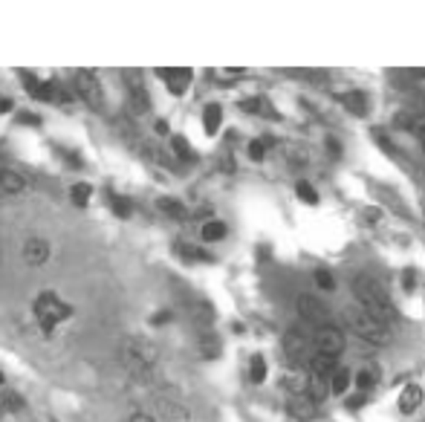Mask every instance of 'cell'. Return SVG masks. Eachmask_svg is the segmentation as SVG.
I'll return each mask as SVG.
<instances>
[{
  "label": "cell",
  "mask_w": 425,
  "mask_h": 422,
  "mask_svg": "<svg viewBox=\"0 0 425 422\" xmlns=\"http://www.w3.org/2000/svg\"><path fill=\"white\" fill-rule=\"evenodd\" d=\"M353 295H356V301H359V307L362 310H367L373 318H379L382 324H394L397 321V307H394V301H391V295H388V289L382 286L376 278H370V275H353Z\"/></svg>",
  "instance_id": "1"
},
{
  "label": "cell",
  "mask_w": 425,
  "mask_h": 422,
  "mask_svg": "<svg viewBox=\"0 0 425 422\" xmlns=\"http://www.w3.org/2000/svg\"><path fill=\"white\" fill-rule=\"evenodd\" d=\"M342 318H345V327H348L353 335H359L362 342L376 345V347L391 345V327H388V324H382L379 318H373V315H370L367 310H362L359 304L345 307Z\"/></svg>",
  "instance_id": "2"
},
{
  "label": "cell",
  "mask_w": 425,
  "mask_h": 422,
  "mask_svg": "<svg viewBox=\"0 0 425 422\" xmlns=\"http://www.w3.org/2000/svg\"><path fill=\"white\" fill-rule=\"evenodd\" d=\"M119 359H122V367H124L127 373L142 376V373H148V370L156 367V362H159V347H156L154 342L142 339V335H131V339H124V342L119 345Z\"/></svg>",
  "instance_id": "3"
},
{
  "label": "cell",
  "mask_w": 425,
  "mask_h": 422,
  "mask_svg": "<svg viewBox=\"0 0 425 422\" xmlns=\"http://www.w3.org/2000/svg\"><path fill=\"white\" fill-rule=\"evenodd\" d=\"M35 315H38L41 327H44V332H53L55 324H61L64 318L72 315V307L64 304L55 292H41L35 298Z\"/></svg>",
  "instance_id": "4"
},
{
  "label": "cell",
  "mask_w": 425,
  "mask_h": 422,
  "mask_svg": "<svg viewBox=\"0 0 425 422\" xmlns=\"http://www.w3.org/2000/svg\"><path fill=\"white\" fill-rule=\"evenodd\" d=\"M313 350H316L318 356L338 359V356L345 353V332L338 330V327H333V324L318 327V330H316V345H313Z\"/></svg>",
  "instance_id": "5"
},
{
  "label": "cell",
  "mask_w": 425,
  "mask_h": 422,
  "mask_svg": "<svg viewBox=\"0 0 425 422\" xmlns=\"http://www.w3.org/2000/svg\"><path fill=\"white\" fill-rule=\"evenodd\" d=\"M284 353H286V359H292V364H307L316 350H313V342L301 330H289L284 335Z\"/></svg>",
  "instance_id": "6"
},
{
  "label": "cell",
  "mask_w": 425,
  "mask_h": 422,
  "mask_svg": "<svg viewBox=\"0 0 425 422\" xmlns=\"http://www.w3.org/2000/svg\"><path fill=\"white\" fill-rule=\"evenodd\" d=\"M75 90H78V96L84 99V104H90L93 110H102V107H104L102 84H99V78H96L90 70H78V72H75Z\"/></svg>",
  "instance_id": "7"
},
{
  "label": "cell",
  "mask_w": 425,
  "mask_h": 422,
  "mask_svg": "<svg viewBox=\"0 0 425 422\" xmlns=\"http://www.w3.org/2000/svg\"><path fill=\"white\" fill-rule=\"evenodd\" d=\"M298 315L307 321V324H316V327H324L330 324V307L316 298V295H298Z\"/></svg>",
  "instance_id": "8"
},
{
  "label": "cell",
  "mask_w": 425,
  "mask_h": 422,
  "mask_svg": "<svg viewBox=\"0 0 425 422\" xmlns=\"http://www.w3.org/2000/svg\"><path fill=\"white\" fill-rule=\"evenodd\" d=\"M286 411L292 413V419L298 422H313L316 419V402L301 391V394H289V405Z\"/></svg>",
  "instance_id": "9"
},
{
  "label": "cell",
  "mask_w": 425,
  "mask_h": 422,
  "mask_svg": "<svg viewBox=\"0 0 425 422\" xmlns=\"http://www.w3.org/2000/svg\"><path fill=\"white\" fill-rule=\"evenodd\" d=\"M23 261L29 266H44L50 261V243L41 240V237H29L23 243Z\"/></svg>",
  "instance_id": "10"
},
{
  "label": "cell",
  "mask_w": 425,
  "mask_h": 422,
  "mask_svg": "<svg viewBox=\"0 0 425 422\" xmlns=\"http://www.w3.org/2000/svg\"><path fill=\"white\" fill-rule=\"evenodd\" d=\"M197 353L203 359H217L220 353V339L211 327H197Z\"/></svg>",
  "instance_id": "11"
},
{
  "label": "cell",
  "mask_w": 425,
  "mask_h": 422,
  "mask_svg": "<svg viewBox=\"0 0 425 422\" xmlns=\"http://www.w3.org/2000/svg\"><path fill=\"white\" fill-rule=\"evenodd\" d=\"M159 75L168 81V90L174 96H183L191 84V70L188 67H180V70H159Z\"/></svg>",
  "instance_id": "12"
},
{
  "label": "cell",
  "mask_w": 425,
  "mask_h": 422,
  "mask_svg": "<svg viewBox=\"0 0 425 422\" xmlns=\"http://www.w3.org/2000/svg\"><path fill=\"white\" fill-rule=\"evenodd\" d=\"M151 107V96L145 87H136V90H127V113L131 116H139V113H148Z\"/></svg>",
  "instance_id": "13"
},
{
  "label": "cell",
  "mask_w": 425,
  "mask_h": 422,
  "mask_svg": "<svg viewBox=\"0 0 425 422\" xmlns=\"http://www.w3.org/2000/svg\"><path fill=\"white\" fill-rule=\"evenodd\" d=\"M156 408H159V413L168 416V419H174V422H188V411H185L180 402H174V399L159 396V399H156Z\"/></svg>",
  "instance_id": "14"
},
{
  "label": "cell",
  "mask_w": 425,
  "mask_h": 422,
  "mask_svg": "<svg viewBox=\"0 0 425 422\" xmlns=\"http://www.w3.org/2000/svg\"><path fill=\"white\" fill-rule=\"evenodd\" d=\"M422 402V388L419 385H405L402 388V396H399V411L402 413H414Z\"/></svg>",
  "instance_id": "15"
},
{
  "label": "cell",
  "mask_w": 425,
  "mask_h": 422,
  "mask_svg": "<svg viewBox=\"0 0 425 422\" xmlns=\"http://www.w3.org/2000/svg\"><path fill=\"white\" fill-rule=\"evenodd\" d=\"M220 119H223V107L220 104H205V113H203V124H205V134L215 136L220 131Z\"/></svg>",
  "instance_id": "16"
},
{
  "label": "cell",
  "mask_w": 425,
  "mask_h": 422,
  "mask_svg": "<svg viewBox=\"0 0 425 422\" xmlns=\"http://www.w3.org/2000/svg\"><path fill=\"white\" fill-rule=\"evenodd\" d=\"M159 211L165 217H171V220H185V205L180 202V200H174V197H162L159 202Z\"/></svg>",
  "instance_id": "17"
},
{
  "label": "cell",
  "mask_w": 425,
  "mask_h": 422,
  "mask_svg": "<svg viewBox=\"0 0 425 422\" xmlns=\"http://www.w3.org/2000/svg\"><path fill=\"white\" fill-rule=\"evenodd\" d=\"M376 382H379V367H376V364H362L359 373H356V385H359V391H370Z\"/></svg>",
  "instance_id": "18"
},
{
  "label": "cell",
  "mask_w": 425,
  "mask_h": 422,
  "mask_svg": "<svg viewBox=\"0 0 425 422\" xmlns=\"http://www.w3.org/2000/svg\"><path fill=\"white\" fill-rule=\"evenodd\" d=\"M342 104H345L353 116H365V113H367V96H365V93H359V90L345 93V96H342Z\"/></svg>",
  "instance_id": "19"
},
{
  "label": "cell",
  "mask_w": 425,
  "mask_h": 422,
  "mask_svg": "<svg viewBox=\"0 0 425 422\" xmlns=\"http://www.w3.org/2000/svg\"><path fill=\"white\" fill-rule=\"evenodd\" d=\"M327 385H330L333 394H345L348 385H350V370H348V367H335V370L330 373V379H327Z\"/></svg>",
  "instance_id": "20"
},
{
  "label": "cell",
  "mask_w": 425,
  "mask_h": 422,
  "mask_svg": "<svg viewBox=\"0 0 425 422\" xmlns=\"http://www.w3.org/2000/svg\"><path fill=\"white\" fill-rule=\"evenodd\" d=\"M200 237H203L205 243L223 240V237H226V223H220V220H205L203 229H200Z\"/></svg>",
  "instance_id": "21"
},
{
  "label": "cell",
  "mask_w": 425,
  "mask_h": 422,
  "mask_svg": "<svg viewBox=\"0 0 425 422\" xmlns=\"http://www.w3.org/2000/svg\"><path fill=\"white\" fill-rule=\"evenodd\" d=\"M249 379H252L254 385H261L264 379H267V362H264L261 353H254V356L249 359Z\"/></svg>",
  "instance_id": "22"
},
{
  "label": "cell",
  "mask_w": 425,
  "mask_h": 422,
  "mask_svg": "<svg viewBox=\"0 0 425 422\" xmlns=\"http://www.w3.org/2000/svg\"><path fill=\"white\" fill-rule=\"evenodd\" d=\"M110 205L116 211V217H122V220H127V217L134 215V202L127 200V197H122V194H110Z\"/></svg>",
  "instance_id": "23"
},
{
  "label": "cell",
  "mask_w": 425,
  "mask_h": 422,
  "mask_svg": "<svg viewBox=\"0 0 425 422\" xmlns=\"http://www.w3.org/2000/svg\"><path fill=\"white\" fill-rule=\"evenodd\" d=\"M397 128L414 131V134L419 136V134H422V119H419L416 113H399V116H397Z\"/></svg>",
  "instance_id": "24"
},
{
  "label": "cell",
  "mask_w": 425,
  "mask_h": 422,
  "mask_svg": "<svg viewBox=\"0 0 425 422\" xmlns=\"http://www.w3.org/2000/svg\"><path fill=\"white\" fill-rule=\"evenodd\" d=\"M90 194H93V188L87 185V183H75L72 188H70V197H72V202L78 205V208H84L90 202Z\"/></svg>",
  "instance_id": "25"
},
{
  "label": "cell",
  "mask_w": 425,
  "mask_h": 422,
  "mask_svg": "<svg viewBox=\"0 0 425 422\" xmlns=\"http://www.w3.org/2000/svg\"><path fill=\"white\" fill-rule=\"evenodd\" d=\"M177 251H180V255H183L185 261H211L208 251H203L200 246H191V243H180V246H177Z\"/></svg>",
  "instance_id": "26"
},
{
  "label": "cell",
  "mask_w": 425,
  "mask_h": 422,
  "mask_svg": "<svg viewBox=\"0 0 425 422\" xmlns=\"http://www.w3.org/2000/svg\"><path fill=\"white\" fill-rule=\"evenodd\" d=\"M284 388H292V394H301V391L307 388V376L298 373V370L286 373V376H284Z\"/></svg>",
  "instance_id": "27"
},
{
  "label": "cell",
  "mask_w": 425,
  "mask_h": 422,
  "mask_svg": "<svg viewBox=\"0 0 425 422\" xmlns=\"http://www.w3.org/2000/svg\"><path fill=\"white\" fill-rule=\"evenodd\" d=\"M295 194H298V200H304L307 205H318V191L310 185V183H298V185H295Z\"/></svg>",
  "instance_id": "28"
},
{
  "label": "cell",
  "mask_w": 425,
  "mask_h": 422,
  "mask_svg": "<svg viewBox=\"0 0 425 422\" xmlns=\"http://www.w3.org/2000/svg\"><path fill=\"white\" fill-rule=\"evenodd\" d=\"M21 408H23V399L18 394H12V391L0 394V413L4 411H21Z\"/></svg>",
  "instance_id": "29"
},
{
  "label": "cell",
  "mask_w": 425,
  "mask_h": 422,
  "mask_svg": "<svg viewBox=\"0 0 425 422\" xmlns=\"http://www.w3.org/2000/svg\"><path fill=\"white\" fill-rule=\"evenodd\" d=\"M171 148H174V153H177V156H183L185 162H194V159H197V153L188 148V142H185L183 136H174V139H171Z\"/></svg>",
  "instance_id": "30"
},
{
  "label": "cell",
  "mask_w": 425,
  "mask_h": 422,
  "mask_svg": "<svg viewBox=\"0 0 425 422\" xmlns=\"http://www.w3.org/2000/svg\"><path fill=\"white\" fill-rule=\"evenodd\" d=\"M124 84H127V90L145 87V81H142V72H139V70H124Z\"/></svg>",
  "instance_id": "31"
},
{
  "label": "cell",
  "mask_w": 425,
  "mask_h": 422,
  "mask_svg": "<svg viewBox=\"0 0 425 422\" xmlns=\"http://www.w3.org/2000/svg\"><path fill=\"white\" fill-rule=\"evenodd\" d=\"M313 278H316V283H318L321 289H327V292H330V289H335V281H333V275H330L327 269H316V272H313Z\"/></svg>",
  "instance_id": "32"
},
{
  "label": "cell",
  "mask_w": 425,
  "mask_h": 422,
  "mask_svg": "<svg viewBox=\"0 0 425 422\" xmlns=\"http://www.w3.org/2000/svg\"><path fill=\"white\" fill-rule=\"evenodd\" d=\"M267 145H269L267 139H258V142H252V145H249V156H252L254 162H261V159L267 156Z\"/></svg>",
  "instance_id": "33"
},
{
  "label": "cell",
  "mask_w": 425,
  "mask_h": 422,
  "mask_svg": "<svg viewBox=\"0 0 425 422\" xmlns=\"http://www.w3.org/2000/svg\"><path fill=\"white\" fill-rule=\"evenodd\" d=\"M168 321H174V313H171V310H162V313L151 315V327H159V324H168Z\"/></svg>",
  "instance_id": "34"
},
{
  "label": "cell",
  "mask_w": 425,
  "mask_h": 422,
  "mask_svg": "<svg viewBox=\"0 0 425 422\" xmlns=\"http://www.w3.org/2000/svg\"><path fill=\"white\" fill-rule=\"evenodd\" d=\"M324 142H327V153H330L333 159H338V156H342V145H338V139H335V136H327Z\"/></svg>",
  "instance_id": "35"
},
{
  "label": "cell",
  "mask_w": 425,
  "mask_h": 422,
  "mask_svg": "<svg viewBox=\"0 0 425 422\" xmlns=\"http://www.w3.org/2000/svg\"><path fill=\"white\" fill-rule=\"evenodd\" d=\"M21 121H23V124H41V119L32 116V113H21Z\"/></svg>",
  "instance_id": "36"
},
{
  "label": "cell",
  "mask_w": 425,
  "mask_h": 422,
  "mask_svg": "<svg viewBox=\"0 0 425 422\" xmlns=\"http://www.w3.org/2000/svg\"><path fill=\"white\" fill-rule=\"evenodd\" d=\"M127 422H156L154 416H148V413H136V416H131Z\"/></svg>",
  "instance_id": "37"
},
{
  "label": "cell",
  "mask_w": 425,
  "mask_h": 422,
  "mask_svg": "<svg viewBox=\"0 0 425 422\" xmlns=\"http://www.w3.org/2000/svg\"><path fill=\"white\" fill-rule=\"evenodd\" d=\"M12 110V99H0V113H9Z\"/></svg>",
  "instance_id": "38"
},
{
  "label": "cell",
  "mask_w": 425,
  "mask_h": 422,
  "mask_svg": "<svg viewBox=\"0 0 425 422\" xmlns=\"http://www.w3.org/2000/svg\"><path fill=\"white\" fill-rule=\"evenodd\" d=\"M0 385H4V373H0Z\"/></svg>",
  "instance_id": "39"
}]
</instances>
